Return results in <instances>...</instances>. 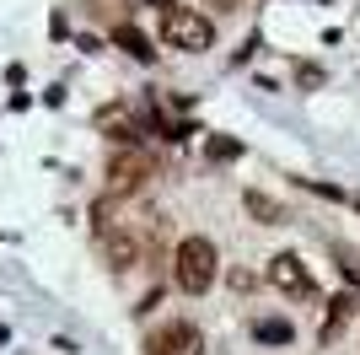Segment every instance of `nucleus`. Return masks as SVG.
<instances>
[{
	"mask_svg": "<svg viewBox=\"0 0 360 355\" xmlns=\"http://www.w3.org/2000/svg\"><path fill=\"white\" fill-rule=\"evenodd\" d=\"M328 307H333V312H328V323H323V344H328L333 334H339V328L349 323V312H355V296H333Z\"/></svg>",
	"mask_w": 360,
	"mask_h": 355,
	"instance_id": "nucleus-10",
	"label": "nucleus"
},
{
	"mask_svg": "<svg viewBox=\"0 0 360 355\" xmlns=\"http://www.w3.org/2000/svg\"><path fill=\"white\" fill-rule=\"evenodd\" d=\"M140 6H162V11H167V6H178V0H140Z\"/></svg>",
	"mask_w": 360,
	"mask_h": 355,
	"instance_id": "nucleus-12",
	"label": "nucleus"
},
{
	"mask_svg": "<svg viewBox=\"0 0 360 355\" xmlns=\"http://www.w3.org/2000/svg\"><path fill=\"white\" fill-rule=\"evenodd\" d=\"M221 275V253H215L210 237H183L178 253H172V280L183 296H205Z\"/></svg>",
	"mask_w": 360,
	"mask_h": 355,
	"instance_id": "nucleus-1",
	"label": "nucleus"
},
{
	"mask_svg": "<svg viewBox=\"0 0 360 355\" xmlns=\"http://www.w3.org/2000/svg\"><path fill=\"white\" fill-rule=\"evenodd\" d=\"M150 355H199L205 350V340H199V328L194 323H162L156 328V334H150V344H146Z\"/></svg>",
	"mask_w": 360,
	"mask_h": 355,
	"instance_id": "nucleus-5",
	"label": "nucleus"
},
{
	"mask_svg": "<svg viewBox=\"0 0 360 355\" xmlns=\"http://www.w3.org/2000/svg\"><path fill=\"white\" fill-rule=\"evenodd\" d=\"M150 173H156L150 151H140V146L113 151V156H108V194H135V189H146Z\"/></svg>",
	"mask_w": 360,
	"mask_h": 355,
	"instance_id": "nucleus-3",
	"label": "nucleus"
},
{
	"mask_svg": "<svg viewBox=\"0 0 360 355\" xmlns=\"http://www.w3.org/2000/svg\"><path fill=\"white\" fill-rule=\"evenodd\" d=\"M162 44L183 49V54H205V49L215 44V22L199 16L194 6H167L162 11Z\"/></svg>",
	"mask_w": 360,
	"mask_h": 355,
	"instance_id": "nucleus-2",
	"label": "nucleus"
},
{
	"mask_svg": "<svg viewBox=\"0 0 360 355\" xmlns=\"http://www.w3.org/2000/svg\"><path fill=\"white\" fill-rule=\"evenodd\" d=\"M242 205H248V216H253L258 226H280V221H285V205H280V199H269V194H258V189L242 194Z\"/></svg>",
	"mask_w": 360,
	"mask_h": 355,
	"instance_id": "nucleus-7",
	"label": "nucleus"
},
{
	"mask_svg": "<svg viewBox=\"0 0 360 355\" xmlns=\"http://www.w3.org/2000/svg\"><path fill=\"white\" fill-rule=\"evenodd\" d=\"M253 334H258L264 344H290V340H296V328H290L285 318H258V323H253Z\"/></svg>",
	"mask_w": 360,
	"mask_h": 355,
	"instance_id": "nucleus-9",
	"label": "nucleus"
},
{
	"mask_svg": "<svg viewBox=\"0 0 360 355\" xmlns=\"http://www.w3.org/2000/svg\"><path fill=\"white\" fill-rule=\"evenodd\" d=\"M231 156H242L237 140H210V162H231Z\"/></svg>",
	"mask_w": 360,
	"mask_h": 355,
	"instance_id": "nucleus-11",
	"label": "nucleus"
},
{
	"mask_svg": "<svg viewBox=\"0 0 360 355\" xmlns=\"http://www.w3.org/2000/svg\"><path fill=\"white\" fill-rule=\"evenodd\" d=\"M113 44L124 49V54H135L140 65H150V59H156V49H150V38L140 27H129V22H124V27H113Z\"/></svg>",
	"mask_w": 360,
	"mask_h": 355,
	"instance_id": "nucleus-8",
	"label": "nucleus"
},
{
	"mask_svg": "<svg viewBox=\"0 0 360 355\" xmlns=\"http://www.w3.org/2000/svg\"><path fill=\"white\" fill-rule=\"evenodd\" d=\"M269 285H274V291H285V296H301V301L317 296V280L307 275V264H301L296 253H274V259H269Z\"/></svg>",
	"mask_w": 360,
	"mask_h": 355,
	"instance_id": "nucleus-4",
	"label": "nucleus"
},
{
	"mask_svg": "<svg viewBox=\"0 0 360 355\" xmlns=\"http://www.w3.org/2000/svg\"><path fill=\"white\" fill-rule=\"evenodd\" d=\"M103 248H108V264H113V269H135L140 264V237L124 232V226L103 237Z\"/></svg>",
	"mask_w": 360,
	"mask_h": 355,
	"instance_id": "nucleus-6",
	"label": "nucleus"
}]
</instances>
